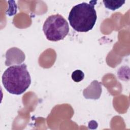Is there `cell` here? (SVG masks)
<instances>
[{
  "label": "cell",
  "mask_w": 130,
  "mask_h": 130,
  "mask_svg": "<svg viewBox=\"0 0 130 130\" xmlns=\"http://www.w3.org/2000/svg\"><path fill=\"white\" fill-rule=\"evenodd\" d=\"M96 1L83 2L74 6L70 11L68 20L72 28L78 32H87L94 27L96 19L94 6Z\"/></svg>",
  "instance_id": "cell-1"
},
{
  "label": "cell",
  "mask_w": 130,
  "mask_h": 130,
  "mask_svg": "<svg viewBox=\"0 0 130 130\" xmlns=\"http://www.w3.org/2000/svg\"><path fill=\"white\" fill-rule=\"evenodd\" d=\"M2 83L10 93L20 95L24 93L31 84V77L26 65L23 63L7 68L2 76Z\"/></svg>",
  "instance_id": "cell-2"
},
{
  "label": "cell",
  "mask_w": 130,
  "mask_h": 130,
  "mask_svg": "<svg viewBox=\"0 0 130 130\" xmlns=\"http://www.w3.org/2000/svg\"><path fill=\"white\" fill-rule=\"evenodd\" d=\"M43 30L49 41L56 42L63 40L69 32L68 21L60 14L49 16L44 23Z\"/></svg>",
  "instance_id": "cell-3"
},
{
  "label": "cell",
  "mask_w": 130,
  "mask_h": 130,
  "mask_svg": "<svg viewBox=\"0 0 130 130\" xmlns=\"http://www.w3.org/2000/svg\"><path fill=\"white\" fill-rule=\"evenodd\" d=\"M6 60L5 64L7 66L19 64L25 59V55L24 53L16 47H13L7 50L6 54Z\"/></svg>",
  "instance_id": "cell-4"
},
{
  "label": "cell",
  "mask_w": 130,
  "mask_h": 130,
  "mask_svg": "<svg viewBox=\"0 0 130 130\" xmlns=\"http://www.w3.org/2000/svg\"><path fill=\"white\" fill-rule=\"evenodd\" d=\"M102 87L101 83L94 80L86 89H84L83 93L86 99L96 100L100 97Z\"/></svg>",
  "instance_id": "cell-5"
},
{
  "label": "cell",
  "mask_w": 130,
  "mask_h": 130,
  "mask_svg": "<svg viewBox=\"0 0 130 130\" xmlns=\"http://www.w3.org/2000/svg\"><path fill=\"white\" fill-rule=\"evenodd\" d=\"M105 7L111 10L114 11L120 8L125 2V1H103Z\"/></svg>",
  "instance_id": "cell-6"
},
{
  "label": "cell",
  "mask_w": 130,
  "mask_h": 130,
  "mask_svg": "<svg viewBox=\"0 0 130 130\" xmlns=\"http://www.w3.org/2000/svg\"><path fill=\"white\" fill-rule=\"evenodd\" d=\"M71 77L75 82H79L83 80L84 74L81 70H76L72 73Z\"/></svg>",
  "instance_id": "cell-7"
}]
</instances>
